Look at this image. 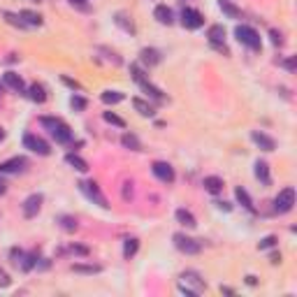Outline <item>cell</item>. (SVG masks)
<instances>
[{
	"label": "cell",
	"mask_w": 297,
	"mask_h": 297,
	"mask_svg": "<svg viewBox=\"0 0 297 297\" xmlns=\"http://www.w3.org/2000/svg\"><path fill=\"white\" fill-rule=\"evenodd\" d=\"M40 123L49 130V135H51L58 144H65V142L72 139V130H70V126L63 121V119H56V116H42Z\"/></svg>",
	"instance_id": "obj_1"
},
{
	"label": "cell",
	"mask_w": 297,
	"mask_h": 297,
	"mask_svg": "<svg viewBox=\"0 0 297 297\" xmlns=\"http://www.w3.org/2000/svg\"><path fill=\"white\" fill-rule=\"evenodd\" d=\"M130 77H132V79H135V82H137V84L142 86V91H144L146 95H149V98H153L156 102H165V93H163V91L158 88V86H153L151 82L146 79L144 70L139 68V65H135V63L130 65Z\"/></svg>",
	"instance_id": "obj_2"
},
{
	"label": "cell",
	"mask_w": 297,
	"mask_h": 297,
	"mask_svg": "<svg viewBox=\"0 0 297 297\" xmlns=\"http://www.w3.org/2000/svg\"><path fill=\"white\" fill-rule=\"evenodd\" d=\"M205 288H207V283L198 272H183V274L179 276V290L186 293V295L195 297V295H200Z\"/></svg>",
	"instance_id": "obj_3"
},
{
	"label": "cell",
	"mask_w": 297,
	"mask_h": 297,
	"mask_svg": "<svg viewBox=\"0 0 297 297\" xmlns=\"http://www.w3.org/2000/svg\"><path fill=\"white\" fill-rule=\"evenodd\" d=\"M235 38L239 40V44L249 46V49H260V46H262V40H260L258 31H253L251 26H237Z\"/></svg>",
	"instance_id": "obj_4"
},
{
	"label": "cell",
	"mask_w": 297,
	"mask_h": 297,
	"mask_svg": "<svg viewBox=\"0 0 297 297\" xmlns=\"http://www.w3.org/2000/svg\"><path fill=\"white\" fill-rule=\"evenodd\" d=\"M79 191L84 193L93 205L102 207V209H109V202H107V198L102 195V191L98 188V183L95 181H79Z\"/></svg>",
	"instance_id": "obj_5"
},
{
	"label": "cell",
	"mask_w": 297,
	"mask_h": 297,
	"mask_svg": "<svg viewBox=\"0 0 297 297\" xmlns=\"http://www.w3.org/2000/svg\"><path fill=\"white\" fill-rule=\"evenodd\" d=\"M181 26L183 28H188V31L202 28V26H205V16H202V12H198V9L183 7L181 9Z\"/></svg>",
	"instance_id": "obj_6"
},
{
	"label": "cell",
	"mask_w": 297,
	"mask_h": 297,
	"mask_svg": "<svg viewBox=\"0 0 297 297\" xmlns=\"http://www.w3.org/2000/svg\"><path fill=\"white\" fill-rule=\"evenodd\" d=\"M23 146H26L28 151L38 153V156H49V153H51V149H49V144H46L44 139L33 135V132H26V135H23Z\"/></svg>",
	"instance_id": "obj_7"
},
{
	"label": "cell",
	"mask_w": 297,
	"mask_h": 297,
	"mask_svg": "<svg viewBox=\"0 0 297 297\" xmlns=\"http://www.w3.org/2000/svg\"><path fill=\"white\" fill-rule=\"evenodd\" d=\"M295 207V191L293 188H283L274 198V212L276 213H288Z\"/></svg>",
	"instance_id": "obj_8"
},
{
	"label": "cell",
	"mask_w": 297,
	"mask_h": 297,
	"mask_svg": "<svg viewBox=\"0 0 297 297\" xmlns=\"http://www.w3.org/2000/svg\"><path fill=\"white\" fill-rule=\"evenodd\" d=\"M174 246L181 253H188V255H195V253L202 251V244H200L198 239L186 237V235H174Z\"/></svg>",
	"instance_id": "obj_9"
},
{
	"label": "cell",
	"mask_w": 297,
	"mask_h": 297,
	"mask_svg": "<svg viewBox=\"0 0 297 297\" xmlns=\"http://www.w3.org/2000/svg\"><path fill=\"white\" fill-rule=\"evenodd\" d=\"M42 202H44V198H42V193H33V195H28V198L23 200V216L26 218H35L40 213V209H42Z\"/></svg>",
	"instance_id": "obj_10"
},
{
	"label": "cell",
	"mask_w": 297,
	"mask_h": 297,
	"mask_svg": "<svg viewBox=\"0 0 297 297\" xmlns=\"http://www.w3.org/2000/svg\"><path fill=\"white\" fill-rule=\"evenodd\" d=\"M151 172L156 179H160L163 183H172L174 181V170H172V165L170 163H163V160H156L151 165Z\"/></svg>",
	"instance_id": "obj_11"
},
{
	"label": "cell",
	"mask_w": 297,
	"mask_h": 297,
	"mask_svg": "<svg viewBox=\"0 0 297 297\" xmlns=\"http://www.w3.org/2000/svg\"><path fill=\"white\" fill-rule=\"evenodd\" d=\"M207 38H209V42H212L218 51L228 53V49H225V28H223V26H212V28L207 31Z\"/></svg>",
	"instance_id": "obj_12"
},
{
	"label": "cell",
	"mask_w": 297,
	"mask_h": 297,
	"mask_svg": "<svg viewBox=\"0 0 297 297\" xmlns=\"http://www.w3.org/2000/svg\"><path fill=\"white\" fill-rule=\"evenodd\" d=\"M26 165H28L26 158H9L0 165V172H5V174H19V172L26 170Z\"/></svg>",
	"instance_id": "obj_13"
},
{
	"label": "cell",
	"mask_w": 297,
	"mask_h": 297,
	"mask_svg": "<svg viewBox=\"0 0 297 297\" xmlns=\"http://www.w3.org/2000/svg\"><path fill=\"white\" fill-rule=\"evenodd\" d=\"M251 139L255 142V144L262 149V151H274L276 149V142L269 135H265V132H260V130H253L251 132Z\"/></svg>",
	"instance_id": "obj_14"
},
{
	"label": "cell",
	"mask_w": 297,
	"mask_h": 297,
	"mask_svg": "<svg viewBox=\"0 0 297 297\" xmlns=\"http://www.w3.org/2000/svg\"><path fill=\"white\" fill-rule=\"evenodd\" d=\"M12 258H14V265L16 267H21L23 272H28V269H33L35 267V255H28V253H23V251H12Z\"/></svg>",
	"instance_id": "obj_15"
},
{
	"label": "cell",
	"mask_w": 297,
	"mask_h": 297,
	"mask_svg": "<svg viewBox=\"0 0 297 297\" xmlns=\"http://www.w3.org/2000/svg\"><path fill=\"white\" fill-rule=\"evenodd\" d=\"M2 82H5V84H7L12 91H16V93H23V91H26V84H23L21 75H16V72H12V70L2 75Z\"/></svg>",
	"instance_id": "obj_16"
},
{
	"label": "cell",
	"mask_w": 297,
	"mask_h": 297,
	"mask_svg": "<svg viewBox=\"0 0 297 297\" xmlns=\"http://www.w3.org/2000/svg\"><path fill=\"white\" fill-rule=\"evenodd\" d=\"M114 23L121 28V31L128 33V35H135V33H137V28H135V21H132L128 14H123V12H116V14H114Z\"/></svg>",
	"instance_id": "obj_17"
},
{
	"label": "cell",
	"mask_w": 297,
	"mask_h": 297,
	"mask_svg": "<svg viewBox=\"0 0 297 297\" xmlns=\"http://www.w3.org/2000/svg\"><path fill=\"white\" fill-rule=\"evenodd\" d=\"M153 16H156L158 23H163V26H172V23H174V12H172L168 5H158V7L153 9Z\"/></svg>",
	"instance_id": "obj_18"
},
{
	"label": "cell",
	"mask_w": 297,
	"mask_h": 297,
	"mask_svg": "<svg viewBox=\"0 0 297 297\" xmlns=\"http://www.w3.org/2000/svg\"><path fill=\"white\" fill-rule=\"evenodd\" d=\"M139 58H142V63L149 65V68H153V65H158V63L163 61V56H160L158 49H149V46L139 51Z\"/></svg>",
	"instance_id": "obj_19"
},
{
	"label": "cell",
	"mask_w": 297,
	"mask_h": 297,
	"mask_svg": "<svg viewBox=\"0 0 297 297\" xmlns=\"http://www.w3.org/2000/svg\"><path fill=\"white\" fill-rule=\"evenodd\" d=\"M255 176H258V181L262 183V186H269V183H272V179H269V165H267L265 160H258V163H255Z\"/></svg>",
	"instance_id": "obj_20"
},
{
	"label": "cell",
	"mask_w": 297,
	"mask_h": 297,
	"mask_svg": "<svg viewBox=\"0 0 297 297\" xmlns=\"http://www.w3.org/2000/svg\"><path fill=\"white\" fill-rule=\"evenodd\" d=\"M65 163H68L70 168H75L77 172H88V163L84 158H79L77 153H68L65 156Z\"/></svg>",
	"instance_id": "obj_21"
},
{
	"label": "cell",
	"mask_w": 297,
	"mask_h": 297,
	"mask_svg": "<svg viewBox=\"0 0 297 297\" xmlns=\"http://www.w3.org/2000/svg\"><path fill=\"white\" fill-rule=\"evenodd\" d=\"M202 186H205V191H209V193L216 195V193L223 191V179H221V176H205Z\"/></svg>",
	"instance_id": "obj_22"
},
{
	"label": "cell",
	"mask_w": 297,
	"mask_h": 297,
	"mask_svg": "<svg viewBox=\"0 0 297 297\" xmlns=\"http://www.w3.org/2000/svg\"><path fill=\"white\" fill-rule=\"evenodd\" d=\"M176 221L181 223V225H186V228H195L198 225V221H195V216H193L188 209H176Z\"/></svg>",
	"instance_id": "obj_23"
},
{
	"label": "cell",
	"mask_w": 297,
	"mask_h": 297,
	"mask_svg": "<svg viewBox=\"0 0 297 297\" xmlns=\"http://www.w3.org/2000/svg\"><path fill=\"white\" fill-rule=\"evenodd\" d=\"M132 107H135V109H137L142 116H149V119L156 114L153 105H149V102H146V100H142V98H132Z\"/></svg>",
	"instance_id": "obj_24"
},
{
	"label": "cell",
	"mask_w": 297,
	"mask_h": 297,
	"mask_svg": "<svg viewBox=\"0 0 297 297\" xmlns=\"http://www.w3.org/2000/svg\"><path fill=\"white\" fill-rule=\"evenodd\" d=\"M218 7H221V12L225 16H230V19H239V16H242V9L235 7L230 0H218Z\"/></svg>",
	"instance_id": "obj_25"
},
{
	"label": "cell",
	"mask_w": 297,
	"mask_h": 297,
	"mask_svg": "<svg viewBox=\"0 0 297 297\" xmlns=\"http://www.w3.org/2000/svg\"><path fill=\"white\" fill-rule=\"evenodd\" d=\"M19 16H21V21L26 23V26H42V16H40L38 12H31V9H21V12H19Z\"/></svg>",
	"instance_id": "obj_26"
},
{
	"label": "cell",
	"mask_w": 297,
	"mask_h": 297,
	"mask_svg": "<svg viewBox=\"0 0 297 297\" xmlns=\"http://www.w3.org/2000/svg\"><path fill=\"white\" fill-rule=\"evenodd\" d=\"M121 144L126 146V149H130V151H142V142H139L137 135H132V132H126V135H123Z\"/></svg>",
	"instance_id": "obj_27"
},
{
	"label": "cell",
	"mask_w": 297,
	"mask_h": 297,
	"mask_svg": "<svg viewBox=\"0 0 297 297\" xmlns=\"http://www.w3.org/2000/svg\"><path fill=\"white\" fill-rule=\"evenodd\" d=\"M235 198H237V202H239V205L244 207V209H249V212H255V209H253V202H251V195H249V193H246L242 186H239V188H235Z\"/></svg>",
	"instance_id": "obj_28"
},
{
	"label": "cell",
	"mask_w": 297,
	"mask_h": 297,
	"mask_svg": "<svg viewBox=\"0 0 297 297\" xmlns=\"http://www.w3.org/2000/svg\"><path fill=\"white\" fill-rule=\"evenodd\" d=\"M137 249H139V239H126V242H123V258L130 260L137 253Z\"/></svg>",
	"instance_id": "obj_29"
},
{
	"label": "cell",
	"mask_w": 297,
	"mask_h": 297,
	"mask_svg": "<svg viewBox=\"0 0 297 297\" xmlns=\"http://www.w3.org/2000/svg\"><path fill=\"white\" fill-rule=\"evenodd\" d=\"M58 225H61L65 232H75L79 228V223H77L75 216H58Z\"/></svg>",
	"instance_id": "obj_30"
},
{
	"label": "cell",
	"mask_w": 297,
	"mask_h": 297,
	"mask_svg": "<svg viewBox=\"0 0 297 297\" xmlns=\"http://www.w3.org/2000/svg\"><path fill=\"white\" fill-rule=\"evenodd\" d=\"M100 100L105 102V105H119L123 100V93L121 91H105L102 95H100Z\"/></svg>",
	"instance_id": "obj_31"
},
{
	"label": "cell",
	"mask_w": 297,
	"mask_h": 297,
	"mask_svg": "<svg viewBox=\"0 0 297 297\" xmlns=\"http://www.w3.org/2000/svg\"><path fill=\"white\" fill-rule=\"evenodd\" d=\"M72 272H77V274H98V272H102V267L100 265H72L70 267Z\"/></svg>",
	"instance_id": "obj_32"
},
{
	"label": "cell",
	"mask_w": 297,
	"mask_h": 297,
	"mask_svg": "<svg viewBox=\"0 0 297 297\" xmlns=\"http://www.w3.org/2000/svg\"><path fill=\"white\" fill-rule=\"evenodd\" d=\"M28 95H31L33 102H40V105L46 100V93H44V88H42L40 84H33L31 88H28Z\"/></svg>",
	"instance_id": "obj_33"
},
{
	"label": "cell",
	"mask_w": 297,
	"mask_h": 297,
	"mask_svg": "<svg viewBox=\"0 0 297 297\" xmlns=\"http://www.w3.org/2000/svg\"><path fill=\"white\" fill-rule=\"evenodd\" d=\"M2 16H5V21L12 23V26H16V28H28V26L21 21V16H19V14H12V12H2Z\"/></svg>",
	"instance_id": "obj_34"
},
{
	"label": "cell",
	"mask_w": 297,
	"mask_h": 297,
	"mask_svg": "<svg viewBox=\"0 0 297 297\" xmlns=\"http://www.w3.org/2000/svg\"><path fill=\"white\" fill-rule=\"evenodd\" d=\"M105 121L112 123V126H116V128H126V121H123L121 116H116L114 112H105Z\"/></svg>",
	"instance_id": "obj_35"
},
{
	"label": "cell",
	"mask_w": 297,
	"mask_h": 297,
	"mask_svg": "<svg viewBox=\"0 0 297 297\" xmlns=\"http://www.w3.org/2000/svg\"><path fill=\"white\" fill-rule=\"evenodd\" d=\"M70 107H72L75 112H84V109H86V100L82 98V95H72V98H70Z\"/></svg>",
	"instance_id": "obj_36"
},
{
	"label": "cell",
	"mask_w": 297,
	"mask_h": 297,
	"mask_svg": "<svg viewBox=\"0 0 297 297\" xmlns=\"http://www.w3.org/2000/svg\"><path fill=\"white\" fill-rule=\"evenodd\" d=\"M61 82L65 86H70L72 91H82V84H79V82H75V79H70V77H61Z\"/></svg>",
	"instance_id": "obj_37"
},
{
	"label": "cell",
	"mask_w": 297,
	"mask_h": 297,
	"mask_svg": "<svg viewBox=\"0 0 297 297\" xmlns=\"http://www.w3.org/2000/svg\"><path fill=\"white\" fill-rule=\"evenodd\" d=\"M274 244H276V237H274V235H269V237H265V239L260 242L258 249H272Z\"/></svg>",
	"instance_id": "obj_38"
},
{
	"label": "cell",
	"mask_w": 297,
	"mask_h": 297,
	"mask_svg": "<svg viewBox=\"0 0 297 297\" xmlns=\"http://www.w3.org/2000/svg\"><path fill=\"white\" fill-rule=\"evenodd\" d=\"M70 251L75 253V255H88V246H79V244H72V246H70Z\"/></svg>",
	"instance_id": "obj_39"
},
{
	"label": "cell",
	"mask_w": 297,
	"mask_h": 297,
	"mask_svg": "<svg viewBox=\"0 0 297 297\" xmlns=\"http://www.w3.org/2000/svg\"><path fill=\"white\" fill-rule=\"evenodd\" d=\"M9 283H12V279H9V274H7V272H5V269H2V267H0V288H7Z\"/></svg>",
	"instance_id": "obj_40"
},
{
	"label": "cell",
	"mask_w": 297,
	"mask_h": 297,
	"mask_svg": "<svg viewBox=\"0 0 297 297\" xmlns=\"http://www.w3.org/2000/svg\"><path fill=\"white\" fill-rule=\"evenodd\" d=\"M269 38H272V44H274V46L283 44V38H281V33H279V31H269Z\"/></svg>",
	"instance_id": "obj_41"
},
{
	"label": "cell",
	"mask_w": 297,
	"mask_h": 297,
	"mask_svg": "<svg viewBox=\"0 0 297 297\" xmlns=\"http://www.w3.org/2000/svg\"><path fill=\"white\" fill-rule=\"evenodd\" d=\"M123 198H126V200L132 198V183H130V181L123 183Z\"/></svg>",
	"instance_id": "obj_42"
},
{
	"label": "cell",
	"mask_w": 297,
	"mask_h": 297,
	"mask_svg": "<svg viewBox=\"0 0 297 297\" xmlns=\"http://www.w3.org/2000/svg\"><path fill=\"white\" fill-rule=\"evenodd\" d=\"M281 65H283L286 70H290V72H293V70H295V58H288V61H283Z\"/></svg>",
	"instance_id": "obj_43"
},
{
	"label": "cell",
	"mask_w": 297,
	"mask_h": 297,
	"mask_svg": "<svg viewBox=\"0 0 297 297\" xmlns=\"http://www.w3.org/2000/svg\"><path fill=\"white\" fill-rule=\"evenodd\" d=\"M70 5H77V7H82V9H88V7H86V0H70Z\"/></svg>",
	"instance_id": "obj_44"
},
{
	"label": "cell",
	"mask_w": 297,
	"mask_h": 297,
	"mask_svg": "<svg viewBox=\"0 0 297 297\" xmlns=\"http://www.w3.org/2000/svg\"><path fill=\"white\" fill-rule=\"evenodd\" d=\"M213 205L218 207V209H223V212H230V209H232V207H230L228 202H213Z\"/></svg>",
	"instance_id": "obj_45"
},
{
	"label": "cell",
	"mask_w": 297,
	"mask_h": 297,
	"mask_svg": "<svg viewBox=\"0 0 297 297\" xmlns=\"http://www.w3.org/2000/svg\"><path fill=\"white\" fill-rule=\"evenodd\" d=\"M269 260H272V262H281V253H272V255H269Z\"/></svg>",
	"instance_id": "obj_46"
},
{
	"label": "cell",
	"mask_w": 297,
	"mask_h": 297,
	"mask_svg": "<svg viewBox=\"0 0 297 297\" xmlns=\"http://www.w3.org/2000/svg\"><path fill=\"white\" fill-rule=\"evenodd\" d=\"M246 283H249V286H255V276H246Z\"/></svg>",
	"instance_id": "obj_47"
},
{
	"label": "cell",
	"mask_w": 297,
	"mask_h": 297,
	"mask_svg": "<svg viewBox=\"0 0 297 297\" xmlns=\"http://www.w3.org/2000/svg\"><path fill=\"white\" fill-rule=\"evenodd\" d=\"M5 191H7V188H5V183L0 181V195H5Z\"/></svg>",
	"instance_id": "obj_48"
},
{
	"label": "cell",
	"mask_w": 297,
	"mask_h": 297,
	"mask_svg": "<svg viewBox=\"0 0 297 297\" xmlns=\"http://www.w3.org/2000/svg\"><path fill=\"white\" fill-rule=\"evenodd\" d=\"M2 139H5V130L0 128V142H2Z\"/></svg>",
	"instance_id": "obj_49"
},
{
	"label": "cell",
	"mask_w": 297,
	"mask_h": 297,
	"mask_svg": "<svg viewBox=\"0 0 297 297\" xmlns=\"http://www.w3.org/2000/svg\"><path fill=\"white\" fill-rule=\"evenodd\" d=\"M0 95H2V84H0Z\"/></svg>",
	"instance_id": "obj_50"
}]
</instances>
